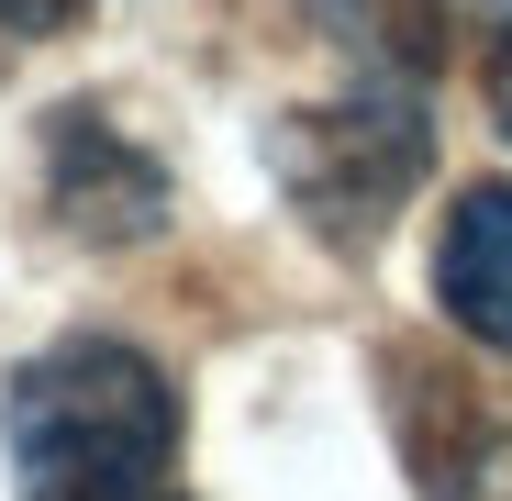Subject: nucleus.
Returning a JSON list of instances; mask_svg holds the SVG:
<instances>
[{
	"instance_id": "nucleus-1",
	"label": "nucleus",
	"mask_w": 512,
	"mask_h": 501,
	"mask_svg": "<svg viewBox=\"0 0 512 501\" xmlns=\"http://www.w3.org/2000/svg\"><path fill=\"white\" fill-rule=\"evenodd\" d=\"M12 501H156L179 457V390L123 334H56L0 379Z\"/></svg>"
},
{
	"instance_id": "nucleus-2",
	"label": "nucleus",
	"mask_w": 512,
	"mask_h": 501,
	"mask_svg": "<svg viewBox=\"0 0 512 501\" xmlns=\"http://www.w3.org/2000/svg\"><path fill=\"white\" fill-rule=\"evenodd\" d=\"M268 167H279V190L301 201V223L323 245H379L390 212L423 190V167H435V123H423V101L401 78H379V90L357 78L346 101L268 123Z\"/></svg>"
},
{
	"instance_id": "nucleus-3",
	"label": "nucleus",
	"mask_w": 512,
	"mask_h": 501,
	"mask_svg": "<svg viewBox=\"0 0 512 501\" xmlns=\"http://www.w3.org/2000/svg\"><path fill=\"white\" fill-rule=\"evenodd\" d=\"M45 201L78 245H145L167 223V167L101 101H56L45 112Z\"/></svg>"
},
{
	"instance_id": "nucleus-4",
	"label": "nucleus",
	"mask_w": 512,
	"mask_h": 501,
	"mask_svg": "<svg viewBox=\"0 0 512 501\" xmlns=\"http://www.w3.org/2000/svg\"><path fill=\"white\" fill-rule=\"evenodd\" d=\"M435 301L457 334H479L490 357H512V190L479 179L446 201V234H435Z\"/></svg>"
},
{
	"instance_id": "nucleus-5",
	"label": "nucleus",
	"mask_w": 512,
	"mask_h": 501,
	"mask_svg": "<svg viewBox=\"0 0 512 501\" xmlns=\"http://www.w3.org/2000/svg\"><path fill=\"white\" fill-rule=\"evenodd\" d=\"M479 23V90H490V123L512 134V0H468Z\"/></svg>"
},
{
	"instance_id": "nucleus-6",
	"label": "nucleus",
	"mask_w": 512,
	"mask_h": 501,
	"mask_svg": "<svg viewBox=\"0 0 512 501\" xmlns=\"http://www.w3.org/2000/svg\"><path fill=\"white\" fill-rule=\"evenodd\" d=\"M90 0H0V34H23V45H45V34H67Z\"/></svg>"
},
{
	"instance_id": "nucleus-7",
	"label": "nucleus",
	"mask_w": 512,
	"mask_h": 501,
	"mask_svg": "<svg viewBox=\"0 0 512 501\" xmlns=\"http://www.w3.org/2000/svg\"><path fill=\"white\" fill-rule=\"evenodd\" d=\"M156 501H167V490H156Z\"/></svg>"
}]
</instances>
